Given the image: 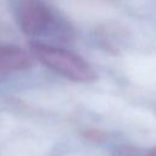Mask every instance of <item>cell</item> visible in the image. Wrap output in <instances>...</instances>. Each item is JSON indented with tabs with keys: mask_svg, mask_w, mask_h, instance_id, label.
<instances>
[{
	"mask_svg": "<svg viewBox=\"0 0 156 156\" xmlns=\"http://www.w3.org/2000/svg\"><path fill=\"white\" fill-rule=\"evenodd\" d=\"M96 39L104 49L110 52H118L123 49L126 44V35L123 34L122 28L111 27V26H101L96 32Z\"/></svg>",
	"mask_w": 156,
	"mask_h": 156,
	"instance_id": "obj_4",
	"label": "cell"
},
{
	"mask_svg": "<svg viewBox=\"0 0 156 156\" xmlns=\"http://www.w3.org/2000/svg\"><path fill=\"white\" fill-rule=\"evenodd\" d=\"M147 156H156V146H155V147H154V149L147 154Z\"/></svg>",
	"mask_w": 156,
	"mask_h": 156,
	"instance_id": "obj_6",
	"label": "cell"
},
{
	"mask_svg": "<svg viewBox=\"0 0 156 156\" xmlns=\"http://www.w3.org/2000/svg\"><path fill=\"white\" fill-rule=\"evenodd\" d=\"M32 63L33 61L30 55L23 49L10 44H0V71H23L29 68Z\"/></svg>",
	"mask_w": 156,
	"mask_h": 156,
	"instance_id": "obj_3",
	"label": "cell"
},
{
	"mask_svg": "<svg viewBox=\"0 0 156 156\" xmlns=\"http://www.w3.org/2000/svg\"><path fill=\"white\" fill-rule=\"evenodd\" d=\"M12 10L18 27L28 35H44L54 27L52 12L41 0H12Z\"/></svg>",
	"mask_w": 156,
	"mask_h": 156,
	"instance_id": "obj_2",
	"label": "cell"
},
{
	"mask_svg": "<svg viewBox=\"0 0 156 156\" xmlns=\"http://www.w3.org/2000/svg\"><path fill=\"white\" fill-rule=\"evenodd\" d=\"M30 51L44 66L72 82L90 83L98 79V74L89 62L69 50L44 43H33Z\"/></svg>",
	"mask_w": 156,
	"mask_h": 156,
	"instance_id": "obj_1",
	"label": "cell"
},
{
	"mask_svg": "<svg viewBox=\"0 0 156 156\" xmlns=\"http://www.w3.org/2000/svg\"><path fill=\"white\" fill-rule=\"evenodd\" d=\"M111 156H147L143 150L132 145H119L113 149Z\"/></svg>",
	"mask_w": 156,
	"mask_h": 156,
	"instance_id": "obj_5",
	"label": "cell"
}]
</instances>
